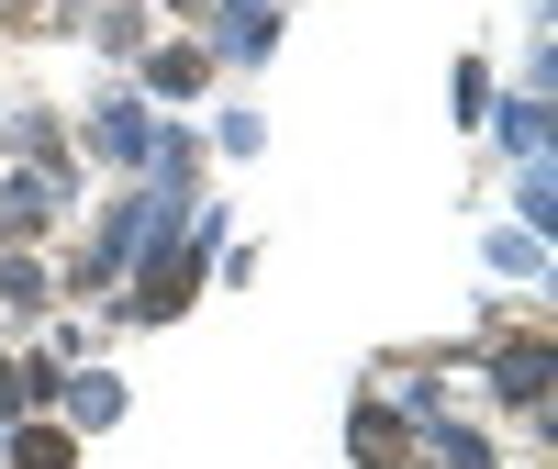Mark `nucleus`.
<instances>
[{
  "instance_id": "obj_1",
  "label": "nucleus",
  "mask_w": 558,
  "mask_h": 469,
  "mask_svg": "<svg viewBox=\"0 0 558 469\" xmlns=\"http://www.w3.org/2000/svg\"><path fill=\"white\" fill-rule=\"evenodd\" d=\"M502 392L536 402V392H547V347H502Z\"/></svg>"
},
{
  "instance_id": "obj_2",
  "label": "nucleus",
  "mask_w": 558,
  "mask_h": 469,
  "mask_svg": "<svg viewBox=\"0 0 558 469\" xmlns=\"http://www.w3.org/2000/svg\"><path fill=\"white\" fill-rule=\"evenodd\" d=\"M23 469H68V436H23Z\"/></svg>"
}]
</instances>
